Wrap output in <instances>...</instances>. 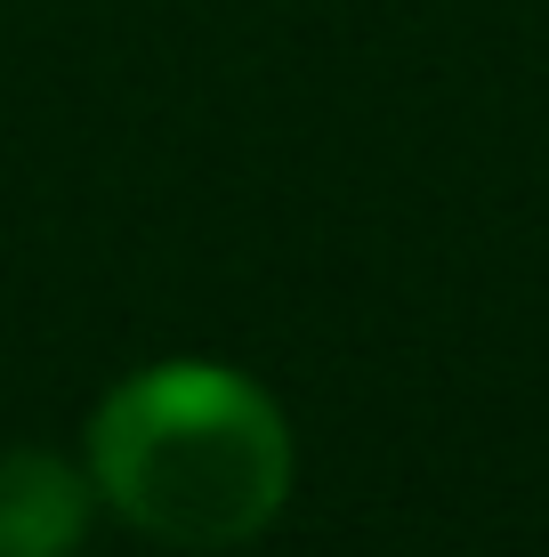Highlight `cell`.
Returning a JSON list of instances; mask_svg holds the SVG:
<instances>
[{"mask_svg": "<svg viewBox=\"0 0 549 557\" xmlns=\"http://www.w3.org/2000/svg\"><path fill=\"white\" fill-rule=\"evenodd\" d=\"M98 502L170 549H242L291 502V420L226 363H146L89 420Z\"/></svg>", "mask_w": 549, "mask_h": 557, "instance_id": "cell-1", "label": "cell"}, {"mask_svg": "<svg viewBox=\"0 0 549 557\" xmlns=\"http://www.w3.org/2000/svg\"><path fill=\"white\" fill-rule=\"evenodd\" d=\"M98 517L89 460H65L49 445L0 453V557H73Z\"/></svg>", "mask_w": 549, "mask_h": 557, "instance_id": "cell-2", "label": "cell"}]
</instances>
